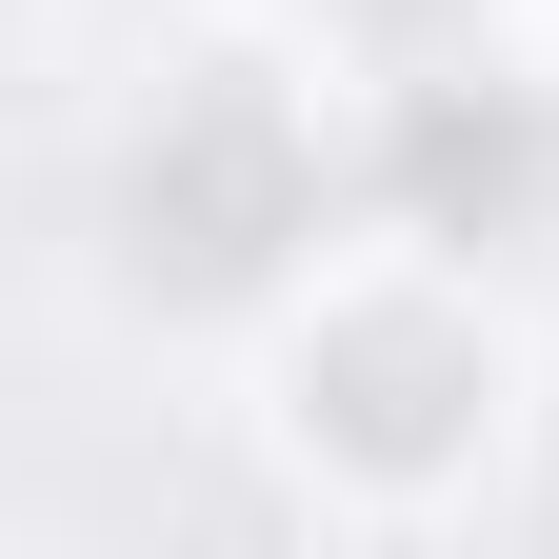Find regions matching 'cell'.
Instances as JSON below:
<instances>
[{
	"mask_svg": "<svg viewBox=\"0 0 559 559\" xmlns=\"http://www.w3.org/2000/svg\"><path fill=\"white\" fill-rule=\"evenodd\" d=\"M280 240H300V140L260 100H200L160 160H140V260L160 280H260Z\"/></svg>",
	"mask_w": 559,
	"mask_h": 559,
	"instance_id": "obj_1",
	"label": "cell"
},
{
	"mask_svg": "<svg viewBox=\"0 0 559 559\" xmlns=\"http://www.w3.org/2000/svg\"><path fill=\"white\" fill-rule=\"evenodd\" d=\"M400 180L440 200V221H479V240H500V221H539V200H559V140H539L520 100H419Z\"/></svg>",
	"mask_w": 559,
	"mask_h": 559,
	"instance_id": "obj_3",
	"label": "cell"
},
{
	"mask_svg": "<svg viewBox=\"0 0 559 559\" xmlns=\"http://www.w3.org/2000/svg\"><path fill=\"white\" fill-rule=\"evenodd\" d=\"M460 400H479V360H460L440 320H360V340H320V419H340L360 460H419Z\"/></svg>",
	"mask_w": 559,
	"mask_h": 559,
	"instance_id": "obj_2",
	"label": "cell"
},
{
	"mask_svg": "<svg viewBox=\"0 0 559 559\" xmlns=\"http://www.w3.org/2000/svg\"><path fill=\"white\" fill-rule=\"evenodd\" d=\"M380 21H400V0H380Z\"/></svg>",
	"mask_w": 559,
	"mask_h": 559,
	"instance_id": "obj_4",
	"label": "cell"
}]
</instances>
